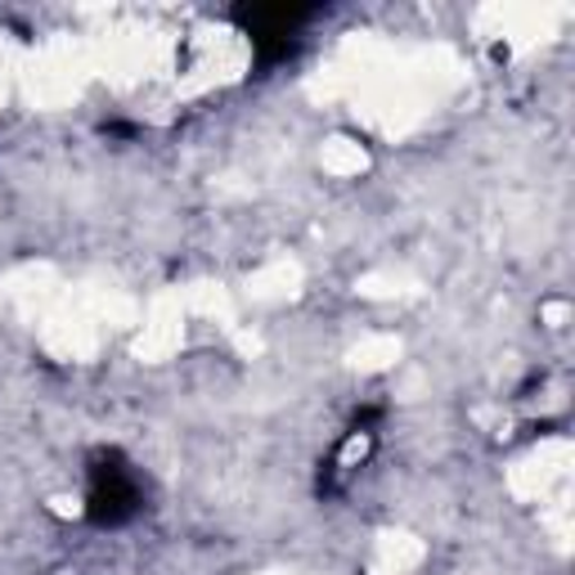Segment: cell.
Returning <instances> with one entry per match:
<instances>
[{"label":"cell","mask_w":575,"mask_h":575,"mask_svg":"<svg viewBox=\"0 0 575 575\" xmlns=\"http://www.w3.org/2000/svg\"><path fill=\"white\" fill-rule=\"evenodd\" d=\"M176 342H180V311H176L171 302H158V306H154V315H149V324H144L139 355L158 359V355H167Z\"/></svg>","instance_id":"cell-1"},{"label":"cell","mask_w":575,"mask_h":575,"mask_svg":"<svg viewBox=\"0 0 575 575\" xmlns=\"http://www.w3.org/2000/svg\"><path fill=\"white\" fill-rule=\"evenodd\" d=\"M297 265H288V261H279V265H270V270H261L257 279H252V297H293L297 293Z\"/></svg>","instance_id":"cell-2"},{"label":"cell","mask_w":575,"mask_h":575,"mask_svg":"<svg viewBox=\"0 0 575 575\" xmlns=\"http://www.w3.org/2000/svg\"><path fill=\"white\" fill-rule=\"evenodd\" d=\"M324 167L337 171V176H351V171H365V149L351 139H333L324 149Z\"/></svg>","instance_id":"cell-3"},{"label":"cell","mask_w":575,"mask_h":575,"mask_svg":"<svg viewBox=\"0 0 575 575\" xmlns=\"http://www.w3.org/2000/svg\"><path fill=\"white\" fill-rule=\"evenodd\" d=\"M400 355V342L396 337H369L365 346H355V365L359 369H383Z\"/></svg>","instance_id":"cell-4"}]
</instances>
